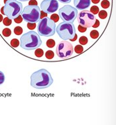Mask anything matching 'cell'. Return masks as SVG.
<instances>
[{
  "label": "cell",
  "instance_id": "obj_6",
  "mask_svg": "<svg viewBox=\"0 0 116 125\" xmlns=\"http://www.w3.org/2000/svg\"><path fill=\"white\" fill-rule=\"evenodd\" d=\"M40 8L37 5H27L22 10V18L27 23H36L40 19Z\"/></svg>",
  "mask_w": 116,
  "mask_h": 125
},
{
  "label": "cell",
  "instance_id": "obj_17",
  "mask_svg": "<svg viewBox=\"0 0 116 125\" xmlns=\"http://www.w3.org/2000/svg\"><path fill=\"white\" fill-rule=\"evenodd\" d=\"M54 56H55V54H54V52H52V50H48L45 53V56L47 59H52L54 58Z\"/></svg>",
  "mask_w": 116,
  "mask_h": 125
},
{
  "label": "cell",
  "instance_id": "obj_32",
  "mask_svg": "<svg viewBox=\"0 0 116 125\" xmlns=\"http://www.w3.org/2000/svg\"><path fill=\"white\" fill-rule=\"evenodd\" d=\"M100 26V21L98 20V19H96L95 21V23L92 25V27L93 28H97Z\"/></svg>",
  "mask_w": 116,
  "mask_h": 125
},
{
  "label": "cell",
  "instance_id": "obj_38",
  "mask_svg": "<svg viewBox=\"0 0 116 125\" xmlns=\"http://www.w3.org/2000/svg\"><path fill=\"white\" fill-rule=\"evenodd\" d=\"M7 1H8V0H4V3H5Z\"/></svg>",
  "mask_w": 116,
  "mask_h": 125
},
{
  "label": "cell",
  "instance_id": "obj_7",
  "mask_svg": "<svg viewBox=\"0 0 116 125\" xmlns=\"http://www.w3.org/2000/svg\"><path fill=\"white\" fill-rule=\"evenodd\" d=\"M77 15V9L69 5H64L58 11V16L64 22L73 23Z\"/></svg>",
  "mask_w": 116,
  "mask_h": 125
},
{
  "label": "cell",
  "instance_id": "obj_13",
  "mask_svg": "<svg viewBox=\"0 0 116 125\" xmlns=\"http://www.w3.org/2000/svg\"><path fill=\"white\" fill-rule=\"evenodd\" d=\"M35 54L36 56V57H38V58H41L43 56L44 54V52L43 50L41 49V48H36V50H35Z\"/></svg>",
  "mask_w": 116,
  "mask_h": 125
},
{
  "label": "cell",
  "instance_id": "obj_8",
  "mask_svg": "<svg viewBox=\"0 0 116 125\" xmlns=\"http://www.w3.org/2000/svg\"><path fill=\"white\" fill-rule=\"evenodd\" d=\"M74 48L72 44L66 41L60 42L56 49V53L58 56L62 59L70 58L73 54Z\"/></svg>",
  "mask_w": 116,
  "mask_h": 125
},
{
  "label": "cell",
  "instance_id": "obj_3",
  "mask_svg": "<svg viewBox=\"0 0 116 125\" xmlns=\"http://www.w3.org/2000/svg\"><path fill=\"white\" fill-rule=\"evenodd\" d=\"M23 10L21 3L17 0H8L5 3V5L1 7V12L11 19H14L20 15Z\"/></svg>",
  "mask_w": 116,
  "mask_h": 125
},
{
  "label": "cell",
  "instance_id": "obj_29",
  "mask_svg": "<svg viewBox=\"0 0 116 125\" xmlns=\"http://www.w3.org/2000/svg\"><path fill=\"white\" fill-rule=\"evenodd\" d=\"M78 31H79L80 32H84L86 31L87 28L84 27H82V26H81V25H80L78 26Z\"/></svg>",
  "mask_w": 116,
  "mask_h": 125
},
{
  "label": "cell",
  "instance_id": "obj_16",
  "mask_svg": "<svg viewBox=\"0 0 116 125\" xmlns=\"http://www.w3.org/2000/svg\"><path fill=\"white\" fill-rule=\"evenodd\" d=\"M74 51L76 52V54H81V53L83 52L84 51V48L82 47V46L78 44V45H76L74 48Z\"/></svg>",
  "mask_w": 116,
  "mask_h": 125
},
{
  "label": "cell",
  "instance_id": "obj_31",
  "mask_svg": "<svg viewBox=\"0 0 116 125\" xmlns=\"http://www.w3.org/2000/svg\"><path fill=\"white\" fill-rule=\"evenodd\" d=\"M38 3H37V1H36V0H31L29 1V5H37Z\"/></svg>",
  "mask_w": 116,
  "mask_h": 125
},
{
  "label": "cell",
  "instance_id": "obj_1",
  "mask_svg": "<svg viewBox=\"0 0 116 125\" xmlns=\"http://www.w3.org/2000/svg\"><path fill=\"white\" fill-rule=\"evenodd\" d=\"M52 83L53 79L50 73L45 69L36 71L31 76V85L35 89H46L50 87Z\"/></svg>",
  "mask_w": 116,
  "mask_h": 125
},
{
  "label": "cell",
  "instance_id": "obj_11",
  "mask_svg": "<svg viewBox=\"0 0 116 125\" xmlns=\"http://www.w3.org/2000/svg\"><path fill=\"white\" fill-rule=\"evenodd\" d=\"M91 4V0H74V5L76 9L84 10L88 8Z\"/></svg>",
  "mask_w": 116,
  "mask_h": 125
},
{
  "label": "cell",
  "instance_id": "obj_27",
  "mask_svg": "<svg viewBox=\"0 0 116 125\" xmlns=\"http://www.w3.org/2000/svg\"><path fill=\"white\" fill-rule=\"evenodd\" d=\"M4 82H5L4 73H3L1 71H0V85L3 84Z\"/></svg>",
  "mask_w": 116,
  "mask_h": 125
},
{
  "label": "cell",
  "instance_id": "obj_26",
  "mask_svg": "<svg viewBox=\"0 0 116 125\" xmlns=\"http://www.w3.org/2000/svg\"><path fill=\"white\" fill-rule=\"evenodd\" d=\"M27 27L29 29L33 30L36 27V23H27Z\"/></svg>",
  "mask_w": 116,
  "mask_h": 125
},
{
  "label": "cell",
  "instance_id": "obj_10",
  "mask_svg": "<svg viewBox=\"0 0 116 125\" xmlns=\"http://www.w3.org/2000/svg\"><path fill=\"white\" fill-rule=\"evenodd\" d=\"M41 8L46 13H52L57 11L58 2L57 0H43L41 3Z\"/></svg>",
  "mask_w": 116,
  "mask_h": 125
},
{
  "label": "cell",
  "instance_id": "obj_35",
  "mask_svg": "<svg viewBox=\"0 0 116 125\" xmlns=\"http://www.w3.org/2000/svg\"><path fill=\"white\" fill-rule=\"evenodd\" d=\"M100 0H92V2L94 3V4H96V3H98L100 2Z\"/></svg>",
  "mask_w": 116,
  "mask_h": 125
},
{
  "label": "cell",
  "instance_id": "obj_5",
  "mask_svg": "<svg viewBox=\"0 0 116 125\" xmlns=\"http://www.w3.org/2000/svg\"><path fill=\"white\" fill-rule=\"evenodd\" d=\"M56 31L60 38L64 41L70 40L76 34L75 27L72 23H60L57 26Z\"/></svg>",
  "mask_w": 116,
  "mask_h": 125
},
{
  "label": "cell",
  "instance_id": "obj_15",
  "mask_svg": "<svg viewBox=\"0 0 116 125\" xmlns=\"http://www.w3.org/2000/svg\"><path fill=\"white\" fill-rule=\"evenodd\" d=\"M88 40L87 39L86 36H82L79 39V43L82 45H86L88 43Z\"/></svg>",
  "mask_w": 116,
  "mask_h": 125
},
{
  "label": "cell",
  "instance_id": "obj_33",
  "mask_svg": "<svg viewBox=\"0 0 116 125\" xmlns=\"http://www.w3.org/2000/svg\"><path fill=\"white\" fill-rule=\"evenodd\" d=\"M57 1H59L60 2L63 3H68L71 1V0H57Z\"/></svg>",
  "mask_w": 116,
  "mask_h": 125
},
{
  "label": "cell",
  "instance_id": "obj_14",
  "mask_svg": "<svg viewBox=\"0 0 116 125\" xmlns=\"http://www.w3.org/2000/svg\"><path fill=\"white\" fill-rule=\"evenodd\" d=\"M98 15H99V17L102 19H104L107 17V12L105 11V10H102L98 12Z\"/></svg>",
  "mask_w": 116,
  "mask_h": 125
},
{
  "label": "cell",
  "instance_id": "obj_37",
  "mask_svg": "<svg viewBox=\"0 0 116 125\" xmlns=\"http://www.w3.org/2000/svg\"><path fill=\"white\" fill-rule=\"evenodd\" d=\"M19 1H28V0H19Z\"/></svg>",
  "mask_w": 116,
  "mask_h": 125
},
{
  "label": "cell",
  "instance_id": "obj_36",
  "mask_svg": "<svg viewBox=\"0 0 116 125\" xmlns=\"http://www.w3.org/2000/svg\"><path fill=\"white\" fill-rule=\"evenodd\" d=\"M3 18L2 15H1V14H0V22H1V21H3Z\"/></svg>",
  "mask_w": 116,
  "mask_h": 125
},
{
  "label": "cell",
  "instance_id": "obj_20",
  "mask_svg": "<svg viewBox=\"0 0 116 125\" xmlns=\"http://www.w3.org/2000/svg\"><path fill=\"white\" fill-rule=\"evenodd\" d=\"M14 32L16 35H20L23 33V29L21 27H16L14 29Z\"/></svg>",
  "mask_w": 116,
  "mask_h": 125
},
{
  "label": "cell",
  "instance_id": "obj_21",
  "mask_svg": "<svg viewBox=\"0 0 116 125\" xmlns=\"http://www.w3.org/2000/svg\"><path fill=\"white\" fill-rule=\"evenodd\" d=\"M90 36H91V38L93 39H97L99 36V32H98V31H96V30H93V31H92L91 32H90Z\"/></svg>",
  "mask_w": 116,
  "mask_h": 125
},
{
  "label": "cell",
  "instance_id": "obj_24",
  "mask_svg": "<svg viewBox=\"0 0 116 125\" xmlns=\"http://www.w3.org/2000/svg\"><path fill=\"white\" fill-rule=\"evenodd\" d=\"M19 42L18 39H14L11 41V45H12V46H13V48H17L19 46Z\"/></svg>",
  "mask_w": 116,
  "mask_h": 125
},
{
  "label": "cell",
  "instance_id": "obj_12",
  "mask_svg": "<svg viewBox=\"0 0 116 125\" xmlns=\"http://www.w3.org/2000/svg\"><path fill=\"white\" fill-rule=\"evenodd\" d=\"M2 34L5 37H9L12 34V31L8 28H5L2 31Z\"/></svg>",
  "mask_w": 116,
  "mask_h": 125
},
{
  "label": "cell",
  "instance_id": "obj_18",
  "mask_svg": "<svg viewBox=\"0 0 116 125\" xmlns=\"http://www.w3.org/2000/svg\"><path fill=\"white\" fill-rule=\"evenodd\" d=\"M100 11L99 10V7L96 5H93V6H92V7L90 8V12L93 15H96L97 13H98V12Z\"/></svg>",
  "mask_w": 116,
  "mask_h": 125
},
{
  "label": "cell",
  "instance_id": "obj_19",
  "mask_svg": "<svg viewBox=\"0 0 116 125\" xmlns=\"http://www.w3.org/2000/svg\"><path fill=\"white\" fill-rule=\"evenodd\" d=\"M3 25H5V26H9V25H12V21L11 19L8 18V17H5L3 19Z\"/></svg>",
  "mask_w": 116,
  "mask_h": 125
},
{
  "label": "cell",
  "instance_id": "obj_22",
  "mask_svg": "<svg viewBox=\"0 0 116 125\" xmlns=\"http://www.w3.org/2000/svg\"><path fill=\"white\" fill-rule=\"evenodd\" d=\"M109 1L107 0H104L101 3V6L104 8V9H107L109 7Z\"/></svg>",
  "mask_w": 116,
  "mask_h": 125
},
{
  "label": "cell",
  "instance_id": "obj_2",
  "mask_svg": "<svg viewBox=\"0 0 116 125\" xmlns=\"http://www.w3.org/2000/svg\"><path fill=\"white\" fill-rule=\"evenodd\" d=\"M21 47L27 50H33L38 48L42 44L40 36L38 33L31 31L23 34L20 39Z\"/></svg>",
  "mask_w": 116,
  "mask_h": 125
},
{
  "label": "cell",
  "instance_id": "obj_4",
  "mask_svg": "<svg viewBox=\"0 0 116 125\" xmlns=\"http://www.w3.org/2000/svg\"><path fill=\"white\" fill-rule=\"evenodd\" d=\"M37 31L39 35L46 37L53 36L56 31V24L49 17L42 19L38 25Z\"/></svg>",
  "mask_w": 116,
  "mask_h": 125
},
{
  "label": "cell",
  "instance_id": "obj_23",
  "mask_svg": "<svg viewBox=\"0 0 116 125\" xmlns=\"http://www.w3.org/2000/svg\"><path fill=\"white\" fill-rule=\"evenodd\" d=\"M55 45V41L52 39H49L46 41V46L48 48H53Z\"/></svg>",
  "mask_w": 116,
  "mask_h": 125
},
{
  "label": "cell",
  "instance_id": "obj_28",
  "mask_svg": "<svg viewBox=\"0 0 116 125\" xmlns=\"http://www.w3.org/2000/svg\"><path fill=\"white\" fill-rule=\"evenodd\" d=\"M22 21H23V18L21 15H19L18 17H17L16 18L14 19V21L16 23H21L22 22Z\"/></svg>",
  "mask_w": 116,
  "mask_h": 125
},
{
  "label": "cell",
  "instance_id": "obj_30",
  "mask_svg": "<svg viewBox=\"0 0 116 125\" xmlns=\"http://www.w3.org/2000/svg\"><path fill=\"white\" fill-rule=\"evenodd\" d=\"M47 17V13H46L44 11H40V19H43L45 18V17Z\"/></svg>",
  "mask_w": 116,
  "mask_h": 125
},
{
  "label": "cell",
  "instance_id": "obj_25",
  "mask_svg": "<svg viewBox=\"0 0 116 125\" xmlns=\"http://www.w3.org/2000/svg\"><path fill=\"white\" fill-rule=\"evenodd\" d=\"M50 19L52 20L55 23H57L58 21L59 20V16H58V15H57V14H52V15L50 16Z\"/></svg>",
  "mask_w": 116,
  "mask_h": 125
},
{
  "label": "cell",
  "instance_id": "obj_34",
  "mask_svg": "<svg viewBox=\"0 0 116 125\" xmlns=\"http://www.w3.org/2000/svg\"><path fill=\"white\" fill-rule=\"evenodd\" d=\"M77 36H77V34H76H76H75V35H74V36L73 37L72 39H70V41H72V42H74V41H76V39H77Z\"/></svg>",
  "mask_w": 116,
  "mask_h": 125
},
{
  "label": "cell",
  "instance_id": "obj_9",
  "mask_svg": "<svg viewBox=\"0 0 116 125\" xmlns=\"http://www.w3.org/2000/svg\"><path fill=\"white\" fill-rule=\"evenodd\" d=\"M96 17L88 10L80 12L78 17V21L81 26L86 28L92 27L95 23Z\"/></svg>",
  "mask_w": 116,
  "mask_h": 125
}]
</instances>
